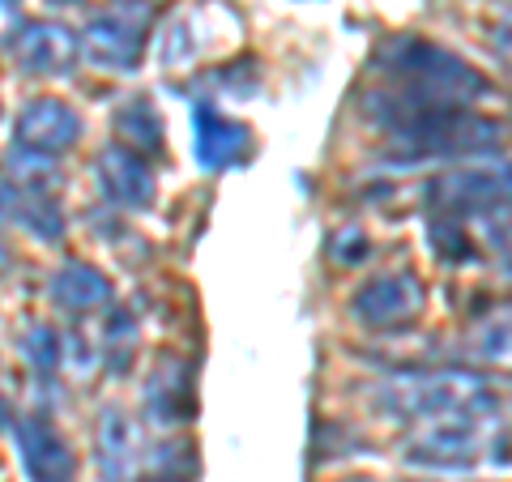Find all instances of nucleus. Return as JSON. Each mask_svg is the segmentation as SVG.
I'll return each instance as SVG.
<instances>
[{
    "label": "nucleus",
    "mask_w": 512,
    "mask_h": 482,
    "mask_svg": "<svg viewBox=\"0 0 512 482\" xmlns=\"http://www.w3.org/2000/svg\"><path fill=\"white\" fill-rule=\"evenodd\" d=\"M487 239H491V252L500 256V265L512 273V210L508 214H495L487 222Z\"/></svg>",
    "instance_id": "nucleus-22"
},
{
    "label": "nucleus",
    "mask_w": 512,
    "mask_h": 482,
    "mask_svg": "<svg viewBox=\"0 0 512 482\" xmlns=\"http://www.w3.org/2000/svg\"><path fill=\"white\" fill-rule=\"evenodd\" d=\"M423 201L448 218H495L512 210V163L453 167L427 180Z\"/></svg>",
    "instance_id": "nucleus-3"
},
{
    "label": "nucleus",
    "mask_w": 512,
    "mask_h": 482,
    "mask_svg": "<svg viewBox=\"0 0 512 482\" xmlns=\"http://www.w3.org/2000/svg\"><path fill=\"white\" fill-rule=\"evenodd\" d=\"M128 5H150V0H128Z\"/></svg>",
    "instance_id": "nucleus-29"
},
{
    "label": "nucleus",
    "mask_w": 512,
    "mask_h": 482,
    "mask_svg": "<svg viewBox=\"0 0 512 482\" xmlns=\"http://www.w3.org/2000/svg\"><path fill=\"white\" fill-rule=\"evenodd\" d=\"M5 423H9V401L0 397V427H5Z\"/></svg>",
    "instance_id": "nucleus-25"
},
{
    "label": "nucleus",
    "mask_w": 512,
    "mask_h": 482,
    "mask_svg": "<svg viewBox=\"0 0 512 482\" xmlns=\"http://www.w3.org/2000/svg\"><path fill=\"white\" fill-rule=\"evenodd\" d=\"M141 482H184V478H171V474H158V478H141Z\"/></svg>",
    "instance_id": "nucleus-27"
},
{
    "label": "nucleus",
    "mask_w": 512,
    "mask_h": 482,
    "mask_svg": "<svg viewBox=\"0 0 512 482\" xmlns=\"http://www.w3.org/2000/svg\"><path fill=\"white\" fill-rule=\"evenodd\" d=\"M146 414L154 423H184L192 419V380H188V363L180 359H163L154 367V376L146 384Z\"/></svg>",
    "instance_id": "nucleus-14"
},
{
    "label": "nucleus",
    "mask_w": 512,
    "mask_h": 482,
    "mask_svg": "<svg viewBox=\"0 0 512 482\" xmlns=\"http://www.w3.org/2000/svg\"><path fill=\"white\" fill-rule=\"evenodd\" d=\"M22 355L35 363L39 376H52L60 367V333L52 325H26L22 329Z\"/></svg>",
    "instance_id": "nucleus-18"
},
{
    "label": "nucleus",
    "mask_w": 512,
    "mask_h": 482,
    "mask_svg": "<svg viewBox=\"0 0 512 482\" xmlns=\"http://www.w3.org/2000/svg\"><path fill=\"white\" fill-rule=\"evenodd\" d=\"M329 252H333V261H342V265H359L367 256V235L359 227H342L329 239Z\"/></svg>",
    "instance_id": "nucleus-21"
},
{
    "label": "nucleus",
    "mask_w": 512,
    "mask_h": 482,
    "mask_svg": "<svg viewBox=\"0 0 512 482\" xmlns=\"http://www.w3.org/2000/svg\"><path fill=\"white\" fill-rule=\"evenodd\" d=\"M116 137H120V146L137 154H150V150L158 154L163 150V120H158V111L146 99H128L116 111Z\"/></svg>",
    "instance_id": "nucleus-15"
},
{
    "label": "nucleus",
    "mask_w": 512,
    "mask_h": 482,
    "mask_svg": "<svg viewBox=\"0 0 512 482\" xmlns=\"http://www.w3.org/2000/svg\"><path fill=\"white\" fill-rule=\"evenodd\" d=\"M495 414H453V419L423 423L406 440V461L419 470H474L491 457Z\"/></svg>",
    "instance_id": "nucleus-4"
},
{
    "label": "nucleus",
    "mask_w": 512,
    "mask_h": 482,
    "mask_svg": "<svg viewBox=\"0 0 512 482\" xmlns=\"http://www.w3.org/2000/svg\"><path fill=\"white\" fill-rule=\"evenodd\" d=\"M22 30V13H18V0H0V47L13 43V35Z\"/></svg>",
    "instance_id": "nucleus-23"
},
{
    "label": "nucleus",
    "mask_w": 512,
    "mask_h": 482,
    "mask_svg": "<svg viewBox=\"0 0 512 482\" xmlns=\"http://www.w3.org/2000/svg\"><path fill=\"white\" fill-rule=\"evenodd\" d=\"M13 64L35 77H64L73 73V60L82 56V39L60 22H22V30L9 43Z\"/></svg>",
    "instance_id": "nucleus-8"
},
{
    "label": "nucleus",
    "mask_w": 512,
    "mask_h": 482,
    "mask_svg": "<svg viewBox=\"0 0 512 482\" xmlns=\"http://www.w3.org/2000/svg\"><path fill=\"white\" fill-rule=\"evenodd\" d=\"M133 346H137V320L128 312H111L107 333H103V350H107L111 372H124L128 359H133Z\"/></svg>",
    "instance_id": "nucleus-19"
},
{
    "label": "nucleus",
    "mask_w": 512,
    "mask_h": 482,
    "mask_svg": "<svg viewBox=\"0 0 512 482\" xmlns=\"http://www.w3.org/2000/svg\"><path fill=\"white\" fill-rule=\"evenodd\" d=\"M13 137H18V146L30 154L60 158L77 146V137H82V116H77L64 99H30L18 111Z\"/></svg>",
    "instance_id": "nucleus-9"
},
{
    "label": "nucleus",
    "mask_w": 512,
    "mask_h": 482,
    "mask_svg": "<svg viewBox=\"0 0 512 482\" xmlns=\"http://www.w3.org/2000/svg\"><path fill=\"white\" fill-rule=\"evenodd\" d=\"M427 244L431 252L440 256V261L448 265H461V261H474V244H470V235L461 231V218H431V227H427Z\"/></svg>",
    "instance_id": "nucleus-17"
},
{
    "label": "nucleus",
    "mask_w": 512,
    "mask_h": 482,
    "mask_svg": "<svg viewBox=\"0 0 512 482\" xmlns=\"http://www.w3.org/2000/svg\"><path fill=\"white\" fill-rule=\"evenodd\" d=\"M491 47H495V56H500V60L508 64V73H512V26H508V22H495Z\"/></svg>",
    "instance_id": "nucleus-24"
},
{
    "label": "nucleus",
    "mask_w": 512,
    "mask_h": 482,
    "mask_svg": "<svg viewBox=\"0 0 512 482\" xmlns=\"http://www.w3.org/2000/svg\"><path fill=\"white\" fill-rule=\"evenodd\" d=\"M192 150L205 171H231L252 154V137L244 124L222 116L218 107L197 103L192 107Z\"/></svg>",
    "instance_id": "nucleus-11"
},
{
    "label": "nucleus",
    "mask_w": 512,
    "mask_h": 482,
    "mask_svg": "<svg viewBox=\"0 0 512 482\" xmlns=\"http://www.w3.org/2000/svg\"><path fill=\"white\" fill-rule=\"evenodd\" d=\"M18 227H26L35 239H47V244H56L64 235V218L56 210V201H47L43 192H30V188H18L13 192V214H9Z\"/></svg>",
    "instance_id": "nucleus-16"
},
{
    "label": "nucleus",
    "mask_w": 512,
    "mask_h": 482,
    "mask_svg": "<svg viewBox=\"0 0 512 482\" xmlns=\"http://www.w3.org/2000/svg\"><path fill=\"white\" fill-rule=\"evenodd\" d=\"M346 482H376V478H346Z\"/></svg>",
    "instance_id": "nucleus-28"
},
{
    "label": "nucleus",
    "mask_w": 512,
    "mask_h": 482,
    "mask_svg": "<svg viewBox=\"0 0 512 482\" xmlns=\"http://www.w3.org/2000/svg\"><path fill=\"white\" fill-rule=\"evenodd\" d=\"M427 308V286L419 282V273L397 269V273H376L367 278L355 299H350V312H355L359 325L376 329V333H402Z\"/></svg>",
    "instance_id": "nucleus-5"
},
{
    "label": "nucleus",
    "mask_w": 512,
    "mask_h": 482,
    "mask_svg": "<svg viewBox=\"0 0 512 482\" xmlns=\"http://www.w3.org/2000/svg\"><path fill=\"white\" fill-rule=\"evenodd\" d=\"M372 406L397 423H436L453 414H495L491 384L474 372H393L372 389Z\"/></svg>",
    "instance_id": "nucleus-1"
},
{
    "label": "nucleus",
    "mask_w": 512,
    "mask_h": 482,
    "mask_svg": "<svg viewBox=\"0 0 512 482\" xmlns=\"http://www.w3.org/2000/svg\"><path fill=\"white\" fill-rule=\"evenodd\" d=\"M478 355L487 363H500V367H512V316L500 320V325H491L483 333V342H478Z\"/></svg>",
    "instance_id": "nucleus-20"
},
{
    "label": "nucleus",
    "mask_w": 512,
    "mask_h": 482,
    "mask_svg": "<svg viewBox=\"0 0 512 482\" xmlns=\"http://www.w3.org/2000/svg\"><path fill=\"white\" fill-rule=\"evenodd\" d=\"M13 448H18L22 474L30 482H73L77 478L73 448L64 444L60 431L47 419H39V414H26V419L13 423Z\"/></svg>",
    "instance_id": "nucleus-7"
},
{
    "label": "nucleus",
    "mask_w": 512,
    "mask_h": 482,
    "mask_svg": "<svg viewBox=\"0 0 512 482\" xmlns=\"http://www.w3.org/2000/svg\"><path fill=\"white\" fill-rule=\"evenodd\" d=\"M376 69L389 73L397 86L410 90H427V94H444V99L470 103L478 94H487V77L470 69L461 56H453L440 43H427L419 35H393L376 47Z\"/></svg>",
    "instance_id": "nucleus-2"
},
{
    "label": "nucleus",
    "mask_w": 512,
    "mask_h": 482,
    "mask_svg": "<svg viewBox=\"0 0 512 482\" xmlns=\"http://www.w3.org/2000/svg\"><path fill=\"white\" fill-rule=\"evenodd\" d=\"M495 22H508V26H512V5H504V9H500V18H495Z\"/></svg>",
    "instance_id": "nucleus-26"
},
{
    "label": "nucleus",
    "mask_w": 512,
    "mask_h": 482,
    "mask_svg": "<svg viewBox=\"0 0 512 482\" xmlns=\"http://www.w3.org/2000/svg\"><path fill=\"white\" fill-rule=\"evenodd\" d=\"M82 56L107 73H133L146 56V22L133 13H99L82 30Z\"/></svg>",
    "instance_id": "nucleus-6"
},
{
    "label": "nucleus",
    "mask_w": 512,
    "mask_h": 482,
    "mask_svg": "<svg viewBox=\"0 0 512 482\" xmlns=\"http://www.w3.org/2000/svg\"><path fill=\"white\" fill-rule=\"evenodd\" d=\"M94 171H99V184H103V197L116 205V210H150L154 197H158V180L154 171L146 163V154L128 150V146H107L99 154V163H94Z\"/></svg>",
    "instance_id": "nucleus-10"
},
{
    "label": "nucleus",
    "mask_w": 512,
    "mask_h": 482,
    "mask_svg": "<svg viewBox=\"0 0 512 482\" xmlns=\"http://www.w3.org/2000/svg\"><path fill=\"white\" fill-rule=\"evenodd\" d=\"M47 299L69 316H90L111 303V282L86 261H64L47 282Z\"/></svg>",
    "instance_id": "nucleus-12"
},
{
    "label": "nucleus",
    "mask_w": 512,
    "mask_h": 482,
    "mask_svg": "<svg viewBox=\"0 0 512 482\" xmlns=\"http://www.w3.org/2000/svg\"><path fill=\"white\" fill-rule=\"evenodd\" d=\"M99 474L103 482L137 478V427L120 406H103L99 414Z\"/></svg>",
    "instance_id": "nucleus-13"
}]
</instances>
